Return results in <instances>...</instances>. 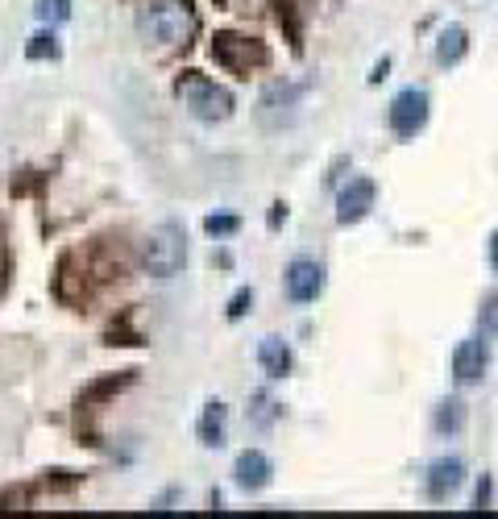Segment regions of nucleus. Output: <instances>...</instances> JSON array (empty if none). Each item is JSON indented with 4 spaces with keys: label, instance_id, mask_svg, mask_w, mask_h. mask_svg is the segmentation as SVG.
I'll use <instances>...</instances> for the list:
<instances>
[{
    "label": "nucleus",
    "instance_id": "obj_16",
    "mask_svg": "<svg viewBox=\"0 0 498 519\" xmlns=\"http://www.w3.org/2000/svg\"><path fill=\"white\" fill-rule=\"evenodd\" d=\"M34 13H38V21L59 25L71 17V0H34Z\"/></svg>",
    "mask_w": 498,
    "mask_h": 519
},
{
    "label": "nucleus",
    "instance_id": "obj_24",
    "mask_svg": "<svg viewBox=\"0 0 498 519\" xmlns=\"http://www.w3.org/2000/svg\"><path fill=\"white\" fill-rule=\"evenodd\" d=\"M225 9H249V5H258V0H220Z\"/></svg>",
    "mask_w": 498,
    "mask_h": 519
},
{
    "label": "nucleus",
    "instance_id": "obj_4",
    "mask_svg": "<svg viewBox=\"0 0 498 519\" xmlns=\"http://www.w3.org/2000/svg\"><path fill=\"white\" fill-rule=\"evenodd\" d=\"M212 59L225 67V71L249 79V71H262V67L270 63V50H266L258 38H245V34L225 30V34L212 38Z\"/></svg>",
    "mask_w": 498,
    "mask_h": 519
},
{
    "label": "nucleus",
    "instance_id": "obj_3",
    "mask_svg": "<svg viewBox=\"0 0 498 519\" xmlns=\"http://www.w3.org/2000/svg\"><path fill=\"white\" fill-rule=\"evenodd\" d=\"M179 96L187 100V113L196 117V121H204V125H220V121H229V117H233V108H237L229 88L212 84V79H200L196 71H187V75H183Z\"/></svg>",
    "mask_w": 498,
    "mask_h": 519
},
{
    "label": "nucleus",
    "instance_id": "obj_13",
    "mask_svg": "<svg viewBox=\"0 0 498 519\" xmlns=\"http://www.w3.org/2000/svg\"><path fill=\"white\" fill-rule=\"evenodd\" d=\"M258 366L266 370V378H287L291 366H295L291 345H287L283 337H266V341L258 345Z\"/></svg>",
    "mask_w": 498,
    "mask_h": 519
},
{
    "label": "nucleus",
    "instance_id": "obj_1",
    "mask_svg": "<svg viewBox=\"0 0 498 519\" xmlns=\"http://www.w3.org/2000/svg\"><path fill=\"white\" fill-rule=\"evenodd\" d=\"M137 30L154 46H183L196 34V9L191 0H146L137 13Z\"/></svg>",
    "mask_w": 498,
    "mask_h": 519
},
{
    "label": "nucleus",
    "instance_id": "obj_11",
    "mask_svg": "<svg viewBox=\"0 0 498 519\" xmlns=\"http://www.w3.org/2000/svg\"><path fill=\"white\" fill-rule=\"evenodd\" d=\"M274 478V466H270V457L262 449H245L237 457V466H233V482L241 490H266Z\"/></svg>",
    "mask_w": 498,
    "mask_h": 519
},
{
    "label": "nucleus",
    "instance_id": "obj_23",
    "mask_svg": "<svg viewBox=\"0 0 498 519\" xmlns=\"http://www.w3.org/2000/svg\"><path fill=\"white\" fill-rule=\"evenodd\" d=\"M490 270L498 275V229H494V237H490Z\"/></svg>",
    "mask_w": 498,
    "mask_h": 519
},
{
    "label": "nucleus",
    "instance_id": "obj_15",
    "mask_svg": "<svg viewBox=\"0 0 498 519\" xmlns=\"http://www.w3.org/2000/svg\"><path fill=\"white\" fill-rule=\"evenodd\" d=\"M461 424H465V407H461L457 399H445V403L436 407V432H440V436L461 432Z\"/></svg>",
    "mask_w": 498,
    "mask_h": 519
},
{
    "label": "nucleus",
    "instance_id": "obj_12",
    "mask_svg": "<svg viewBox=\"0 0 498 519\" xmlns=\"http://www.w3.org/2000/svg\"><path fill=\"white\" fill-rule=\"evenodd\" d=\"M196 436H200L204 449H220V445H225V436H229V407L220 403V399L204 403V416L196 424Z\"/></svg>",
    "mask_w": 498,
    "mask_h": 519
},
{
    "label": "nucleus",
    "instance_id": "obj_17",
    "mask_svg": "<svg viewBox=\"0 0 498 519\" xmlns=\"http://www.w3.org/2000/svg\"><path fill=\"white\" fill-rule=\"evenodd\" d=\"M25 54H30V59H59V42H54V34H34Z\"/></svg>",
    "mask_w": 498,
    "mask_h": 519
},
{
    "label": "nucleus",
    "instance_id": "obj_2",
    "mask_svg": "<svg viewBox=\"0 0 498 519\" xmlns=\"http://www.w3.org/2000/svg\"><path fill=\"white\" fill-rule=\"evenodd\" d=\"M187 262V237L179 225H154L142 241V266H146V275L154 279H175L179 270Z\"/></svg>",
    "mask_w": 498,
    "mask_h": 519
},
{
    "label": "nucleus",
    "instance_id": "obj_6",
    "mask_svg": "<svg viewBox=\"0 0 498 519\" xmlns=\"http://www.w3.org/2000/svg\"><path fill=\"white\" fill-rule=\"evenodd\" d=\"M386 121H391V133L395 138H415L424 125H428V92L424 88H403L395 100H391V113H386Z\"/></svg>",
    "mask_w": 498,
    "mask_h": 519
},
{
    "label": "nucleus",
    "instance_id": "obj_8",
    "mask_svg": "<svg viewBox=\"0 0 498 519\" xmlns=\"http://www.w3.org/2000/svg\"><path fill=\"white\" fill-rule=\"evenodd\" d=\"M490 370V345L486 337H465L457 349H453V378L461 382V387H474V382H482Z\"/></svg>",
    "mask_w": 498,
    "mask_h": 519
},
{
    "label": "nucleus",
    "instance_id": "obj_9",
    "mask_svg": "<svg viewBox=\"0 0 498 519\" xmlns=\"http://www.w3.org/2000/svg\"><path fill=\"white\" fill-rule=\"evenodd\" d=\"M283 283H287V299H291V304H312V299L324 291V266L312 262V258H295L287 266Z\"/></svg>",
    "mask_w": 498,
    "mask_h": 519
},
{
    "label": "nucleus",
    "instance_id": "obj_19",
    "mask_svg": "<svg viewBox=\"0 0 498 519\" xmlns=\"http://www.w3.org/2000/svg\"><path fill=\"white\" fill-rule=\"evenodd\" d=\"M482 337H498V295H490L482 308Z\"/></svg>",
    "mask_w": 498,
    "mask_h": 519
},
{
    "label": "nucleus",
    "instance_id": "obj_20",
    "mask_svg": "<svg viewBox=\"0 0 498 519\" xmlns=\"http://www.w3.org/2000/svg\"><path fill=\"white\" fill-rule=\"evenodd\" d=\"M249 304H254V291H249V287H241V291L229 299V320H241Z\"/></svg>",
    "mask_w": 498,
    "mask_h": 519
},
{
    "label": "nucleus",
    "instance_id": "obj_18",
    "mask_svg": "<svg viewBox=\"0 0 498 519\" xmlns=\"http://www.w3.org/2000/svg\"><path fill=\"white\" fill-rule=\"evenodd\" d=\"M237 216H208V221H204V233L208 237H229V233H237Z\"/></svg>",
    "mask_w": 498,
    "mask_h": 519
},
{
    "label": "nucleus",
    "instance_id": "obj_21",
    "mask_svg": "<svg viewBox=\"0 0 498 519\" xmlns=\"http://www.w3.org/2000/svg\"><path fill=\"white\" fill-rule=\"evenodd\" d=\"M254 403H258V412H254L258 424H270V420H274V403H270L266 395H254Z\"/></svg>",
    "mask_w": 498,
    "mask_h": 519
},
{
    "label": "nucleus",
    "instance_id": "obj_7",
    "mask_svg": "<svg viewBox=\"0 0 498 519\" xmlns=\"http://www.w3.org/2000/svg\"><path fill=\"white\" fill-rule=\"evenodd\" d=\"M378 200V183L366 179V175H357L341 187V196H337V225H357V221H366L370 208Z\"/></svg>",
    "mask_w": 498,
    "mask_h": 519
},
{
    "label": "nucleus",
    "instance_id": "obj_22",
    "mask_svg": "<svg viewBox=\"0 0 498 519\" xmlns=\"http://www.w3.org/2000/svg\"><path fill=\"white\" fill-rule=\"evenodd\" d=\"M490 499H494V486H490V478H482V482H478L474 503H478V507H490Z\"/></svg>",
    "mask_w": 498,
    "mask_h": 519
},
{
    "label": "nucleus",
    "instance_id": "obj_5",
    "mask_svg": "<svg viewBox=\"0 0 498 519\" xmlns=\"http://www.w3.org/2000/svg\"><path fill=\"white\" fill-rule=\"evenodd\" d=\"M303 92H308V88L295 84V79H279V84H270V88L262 92V100H258L262 125H270V129L291 125L295 113H299V104H303Z\"/></svg>",
    "mask_w": 498,
    "mask_h": 519
},
{
    "label": "nucleus",
    "instance_id": "obj_10",
    "mask_svg": "<svg viewBox=\"0 0 498 519\" xmlns=\"http://www.w3.org/2000/svg\"><path fill=\"white\" fill-rule=\"evenodd\" d=\"M465 482V461L461 457H436L428 466V478H424V490L432 503H445L453 490Z\"/></svg>",
    "mask_w": 498,
    "mask_h": 519
},
{
    "label": "nucleus",
    "instance_id": "obj_14",
    "mask_svg": "<svg viewBox=\"0 0 498 519\" xmlns=\"http://www.w3.org/2000/svg\"><path fill=\"white\" fill-rule=\"evenodd\" d=\"M465 50H469L465 25H445V30H440V42H436V63L440 67H457L465 59Z\"/></svg>",
    "mask_w": 498,
    "mask_h": 519
}]
</instances>
